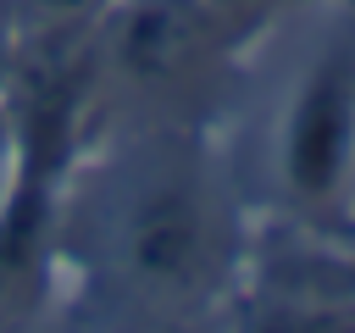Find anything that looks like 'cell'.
Masks as SVG:
<instances>
[{"mask_svg": "<svg viewBox=\"0 0 355 333\" xmlns=\"http://www.w3.org/2000/svg\"><path fill=\"white\" fill-rule=\"evenodd\" d=\"M211 17H222L233 33H250V28H261V22H272L277 11H288V6H300V0H200Z\"/></svg>", "mask_w": 355, "mask_h": 333, "instance_id": "obj_6", "label": "cell"}, {"mask_svg": "<svg viewBox=\"0 0 355 333\" xmlns=\"http://www.w3.org/2000/svg\"><path fill=\"white\" fill-rule=\"evenodd\" d=\"M105 6L111 0H17V11H28L33 22H44V28H72V22H94V17H105Z\"/></svg>", "mask_w": 355, "mask_h": 333, "instance_id": "obj_5", "label": "cell"}, {"mask_svg": "<svg viewBox=\"0 0 355 333\" xmlns=\"http://www.w3.org/2000/svg\"><path fill=\"white\" fill-rule=\"evenodd\" d=\"M244 333H355V255L283 266Z\"/></svg>", "mask_w": 355, "mask_h": 333, "instance_id": "obj_4", "label": "cell"}, {"mask_svg": "<svg viewBox=\"0 0 355 333\" xmlns=\"http://www.w3.org/2000/svg\"><path fill=\"white\" fill-rule=\"evenodd\" d=\"M105 72L139 94H183L222 67L239 39L200 0H111L105 6Z\"/></svg>", "mask_w": 355, "mask_h": 333, "instance_id": "obj_3", "label": "cell"}, {"mask_svg": "<svg viewBox=\"0 0 355 333\" xmlns=\"http://www.w3.org/2000/svg\"><path fill=\"white\" fill-rule=\"evenodd\" d=\"M111 244L122 278L161 305H200L233 261L222 194L194 155H155L122 189Z\"/></svg>", "mask_w": 355, "mask_h": 333, "instance_id": "obj_1", "label": "cell"}, {"mask_svg": "<svg viewBox=\"0 0 355 333\" xmlns=\"http://www.w3.org/2000/svg\"><path fill=\"white\" fill-rule=\"evenodd\" d=\"M283 194L333 222L355 205V28H338L300 72L277 128Z\"/></svg>", "mask_w": 355, "mask_h": 333, "instance_id": "obj_2", "label": "cell"}]
</instances>
